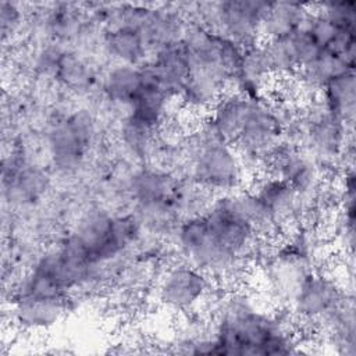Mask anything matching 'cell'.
I'll list each match as a JSON object with an SVG mask.
<instances>
[{
  "mask_svg": "<svg viewBox=\"0 0 356 356\" xmlns=\"http://www.w3.org/2000/svg\"><path fill=\"white\" fill-rule=\"evenodd\" d=\"M106 47L122 64L135 65L143 60L147 44L138 28L113 26L106 35Z\"/></svg>",
  "mask_w": 356,
  "mask_h": 356,
  "instance_id": "11",
  "label": "cell"
},
{
  "mask_svg": "<svg viewBox=\"0 0 356 356\" xmlns=\"http://www.w3.org/2000/svg\"><path fill=\"white\" fill-rule=\"evenodd\" d=\"M65 312V298H25L15 296L14 316L25 328L42 330L54 325Z\"/></svg>",
  "mask_w": 356,
  "mask_h": 356,
  "instance_id": "8",
  "label": "cell"
},
{
  "mask_svg": "<svg viewBox=\"0 0 356 356\" xmlns=\"http://www.w3.org/2000/svg\"><path fill=\"white\" fill-rule=\"evenodd\" d=\"M327 106L345 122L353 121L355 114V75L348 72L331 81L320 93Z\"/></svg>",
  "mask_w": 356,
  "mask_h": 356,
  "instance_id": "13",
  "label": "cell"
},
{
  "mask_svg": "<svg viewBox=\"0 0 356 356\" xmlns=\"http://www.w3.org/2000/svg\"><path fill=\"white\" fill-rule=\"evenodd\" d=\"M177 242L186 263L209 277H229L241 271L245 260L222 248L213 236L204 214L184 218L177 227Z\"/></svg>",
  "mask_w": 356,
  "mask_h": 356,
  "instance_id": "3",
  "label": "cell"
},
{
  "mask_svg": "<svg viewBox=\"0 0 356 356\" xmlns=\"http://www.w3.org/2000/svg\"><path fill=\"white\" fill-rule=\"evenodd\" d=\"M310 10L298 3H270L261 24L260 38H285L303 26Z\"/></svg>",
  "mask_w": 356,
  "mask_h": 356,
  "instance_id": "9",
  "label": "cell"
},
{
  "mask_svg": "<svg viewBox=\"0 0 356 356\" xmlns=\"http://www.w3.org/2000/svg\"><path fill=\"white\" fill-rule=\"evenodd\" d=\"M179 181L164 171L143 170L132 181V195L138 203L174 202Z\"/></svg>",
  "mask_w": 356,
  "mask_h": 356,
  "instance_id": "10",
  "label": "cell"
},
{
  "mask_svg": "<svg viewBox=\"0 0 356 356\" xmlns=\"http://www.w3.org/2000/svg\"><path fill=\"white\" fill-rule=\"evenodd\" d=\"M210 277L197 267L184 261L168 267L159 280V302L171 312L195 310L210 295Z\"/></svg>",
  "mask_w": 356,
  "mask_h": 356,
  "instance_id": "4",
  "label": "cell"
},
{
  "mask_svg": "<svg viewBox=\"0 0 356 356\" xmlns=\"http://www.w3.org/2000/svg\"><path fill=\"white\" fill-rule=\"evenodd\" d=\"M92 136V124L85 115L60 122L50 135V149L60 168H74L82 160Z\"/></svg>",
  "mask_w": 356,
  "mask_h": 356,
  "instance_id": "6",
  "label": "cell"
},
{
  "mask_svg": "<svg viewBox=\"0 0 356 356\" xmlns=\"http://www.w3.org/2000/svg\"><path fill=\"white\" fill-rule=\"evenodd\" d=\"M142 85V71L135 65L121 64L104 78V92L111 102L131 106Z\"/></svg>",
  "mask_w": 356,
  "mask_h": 356,
  "instance_id": "12",
  "label": "cell"
},
{
  "mask_svg": "<svg viewBox=\"0 0 356 356\" xmlns=\"http://www.w3.org/2000/svg\"><path fill=\"white\" fill-rule=\"evenodd\" d=\"M18 21H19L18 8L10 3H1V29H3V32L7 31L8 25H11V28L17 26Z\"/></svg>",
  "mask_w": 356,
  "mask_h": 356,
  "instance_id": "15",
  "label": "cell"
},
{
  "mask_svg": "<svg viewBox=\"0 0 356 356\" xmlns=\"http://www.w3.org/2000/svg\"><path fill=\"white\" fill-rule=\"evenodd\" d=\"M192 181L217 193H231L241 188L245 164L236 149L222 139H202L195 135Z\"/></svg>",
  "mask_w": 356,
  "mask_h": 356,
  "instance_id": "2",
  "label": "cell"
},
{
  "mask_svg": "<svg viewBox=\"0 0 356 356\" xmlns=\"http://www.w3.org/2000/svg\"><path fill=\"white\" fill-rule=\"evenodd\" d=\"M327 18L341 28L355 29L356 24V4L353 1H341V3H327L323 4L318 10Z\"/></svg>",
  "mask_w": 356,
  "mask_h": 356,
  "instance_id": "14",
  "label": "cell"
},
{
  "mask_svg": "<svg viewBox=\"0 0 356 356\" xmlns=\"http://www.w3.org/2000/svg\"><path fill=\"white\" fill-rule=\"evenodd\" d=\"M253 100L252 96L228 89L213 104L209 120L225 142L234 145L249 115Z\"/></svg>",
  "mask_w": 356,
  "mask_h": 356,
  "instance_id": "7",
  "label": "cell"
},
{
  "mask_svg": "<svg viewBox=\"0 0 356 356\" xmlns=\"http://www.w3.org/2000/svg\"><path fill=\"white\" fill-rule=\"evenodd\" d=\"M346 299L341 285L327 274L313 271L300 285L291 306L303 323L320 327Z\"/></svg>",
  "mask_w": 356,
  "mask_h": 356,
  "instance_id": "5",
  "label": "cell"
},
{
  "mask_svg": "<svg viewBox=\"0 0 356 356\" xmlns=\"http://www.w3.org/2000/svg\"><path fill=\"white\" fill-rule=\"evenodd\" d=\"M211 337L217 355H285L296 346L295 337L277 314L238 292L220 300Z\"/></svg>",
  "mask_w": 356,
  "mask_h": 356,
  "instance_id": "1",
  "label": "cell"
}]
</instances>
